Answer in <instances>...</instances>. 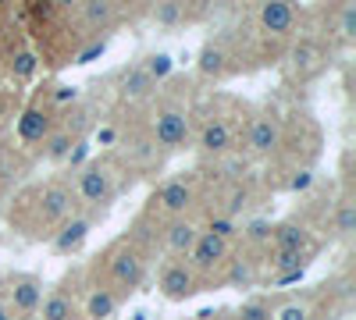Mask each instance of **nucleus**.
<instances>
[{"label": "nucleus", "mask_w": 356, "mask_h": 320, "mask_svg": "<svg viewBox=\"0 0 356 320\" xmlns=\"http://www.w3.org/2000/svg\"><path fill=\"white\" fill-rule=\"evenodd\" d=\"M72 192H75V199H82V207L104 214L118 196V174L107 160H89V164L79 167Z\"/></svg>", "instance_id": "obj_1"}, {"label": "nucleus", "mask_w": 356, "mask_h": 320, "mask_svg": "<svg viewBox=\"0 0 356 320\" xmlns=\"http://www.w3.org/2000/svg\"><path fill=\"white\" fill-rule=\"evenodd\" d=\"M104 267H107V278H111V288L118 296L122 292H136L146 278V253L132 242V239H122L114 242L104 256Z\"/></svg>", "instance_id": "obj_2"}, {"label": "nucleus", "mask_w": 356, "mask_h": 320, "mask_svg": "<svg viewBox=\"0 0 356 320\" xmlns=\"http://www.w3.org/2000/svg\"><path fill=\"white\" fill-rule=\"evenodd\" d=\"M150 139H154V146H161L164 153L182 150L186 139H189V110L182 103H161L154 110Z\"/></svg>", "instance_id": "obj_3"}, {"label": "nucleus", "mask_w": 356, "mask_h": 320, "mask_svg": "<svg viewBox=\"0 0 356 320\" xmlns=\"http://www.w3.org/2000/svg\"><path fill=\"white\" fill-rule=\"evenodd\" d=\"M193 203H196V178L193 174H175V178H168L150 196V210H157L161 217L175 221V217H186Z\"/></svg>", "instance_id": "obj_4"}, {"label": "nucleus", "mask_w": 356, "mask_h": 320, "mask_svg": "<svg viewBox=\"0 0 356 320\" xmlns=\"http://www.w3.org/2000/svg\"><path fill=\"white\" fill-rule=\"evenodd\" d=\"M157 288H161V296L168 303H186L189 296H196V288H200V278L193 274V267L186 264V260H164L161 271H157Z\"/></svg>", "instance_id": "obj_5"}, {"label": "nucleus", "mask_w": 356, "mask_h": 320, "mask_svg": "<svg viewBox=\"0 0 356 320\" xmlns=\"http://www.w3.org/2000/svg\"><path fill=\"white\" fill-rule=\"evenodd\" d=\"M282 135H285V125L275 110H260L257 118L250 121L246 128V150L253 157H271L278 146H282Z\"/></svg>", "instance_id": "obj_6"}, {"label": "nucleus", "mask_w": 356, "mask_h": 320, "mask_svg": "<svg viewBox=\"0 0 356 320\" xmlns=\"http://www.w3.org/2000/svg\"><path fill=\"white\" fill-rule=\"evenodd\" d=\"M228 253H232V242L211 235V231H200V239H196V246H193V253H189L186 264L193 267L196 278H200V274H214V271H221V267L228 264Z\"/></svg>", "instance_id": "obj_7"}, {"label": "nucleus", "mask_w": 356, "mask_h": 320, "mask_svg": "<svg viewBox=\"0 0 356 320\" xmlns=\"http://www.w3.org/2000/svg\"><path fill=\"white\" fill-rule=\"evenodd\" d=\"M75 192H72V185H65V182H47L43 189H40V217H43V224H65L72 214H75Z\"/></svg>", "instance_id": "obj_8"}, {"label": "nucleus", "mask_w": 356, "mask_h": 320, "mask_svg": "<svg viewBox=\"0 0 356 320\" xmlns=\"http://www.w3.org/2000/svg\"><path fill=\"white\" fill-rule=\"evenodd\" d=\"M8 310H11V317L18 313L22 320L25 317H33L36 310H40V303H43V281L40 278H33V274H15L11 281H8Z\"/></svg>", "instance_id": "obj_9"}, {"label": "nucleus", "mask_w": 356, "mask_h": 320, "mask_svg": "<svg viewBox=\"0 0 356 320\" xmlns=\"http://www.w3.org/2000/svg\"><path fill=\"white\" fill-rule=\"evenodd\" d=\"M257 22L271 36H292L296 33V8L285 4V0H271V4H260Z\"/></svg>", "instance_id": "obj_10"}, {"label": "nucleus", "mask_w": 356, "mask_h": 320, "mask_svg": "<svg viewBox=\"0 0 356 320\" xmlns=\"http://www.w3.org/2000/svg\"><path fill=\"white\" fill-rule=\"evenodd\" d=\"M235 146V128L228 125V118H207V125L200 128V150L225 157Z\"/></svg>", "instance_id": "obj_11"}, {"label": "nucleus", "mask_w": 356, "mask_h": 320, "mask_svg": "<svg viewBox=\"0 0 356 320\" xmlns=\"http://www.w3.org/2000/svg\"><path fill=\"white\" fill-rule=\"evenodd\" d=\"M196 239H200V228H196L189 217H175V221L164 224V246H168V253L178 256V260L193 253Z\"/></svg>", "instance_id": "obj_12"}, {"label": "nucleus", "mask_w": 356, "mask_h": 320, "mask_svg": "<svg viewBox=\"0 0 356 320\" xmlns=\"http://www.w3.org/2000/svg\"><path fill=\"white\" fill-rule=\"evenodd\" d=\"M89 228H93V217H68L61 224V231L54 235V253H61V256L79 253L82 242L89 239Z\"/></svg>", "instance_id": "obj_13"}, {"label": "nucleus", "mask_w": 356, "mask_h": 320, "mask_svg": "<svg viewBox=\"0 0 356 320\" xmlns=\"http://www.w3.org/2000/svg\"><path fill=\"white\" fill-rule=\"evenodd\" d=\"M271 239H275V249H296V253H310V249H314L310 231H307L300 221L271 224Z\"/></svg>", "instance_id": "obj_14"}, {"label": "nucleus", "mask_w": 356, "mask_h": 320, "mask_svg": "<svg viewBox=\"0 0 356 320\" xmlns=\"http://www.w3.org/2000/svg\"><path fill=\"white\" fill-rule=\"evenodd\" d=\"M157 90V82L150 78V71H146L143 65H129L125 71H122V100H129V103H139V100H146Z\"/></svg>", "instance_id": "obj_15"}, {"label": "nucleus", "mask_w": 356, "mask_h": 320, "mask_svg": "<svg viewBox=\"0 0 356 320\" xmlns=\"http://www.w3.org/2000/svg\"><path fill=\"white\" fill-rule=\"evenodd\" d=\"M118 306H122V296H118L114 288H107V285L89 288V296H86V317L89 320H111L118 313Z\"/></svg>", "instance_id": "obj_16"}, {"label": "nucleus", "mask_w": 356, "mask_h": 320, "mask_svg": "<svg viewBox=\"0 0 356 320\" xmlns=\"http://www.w3.org/2000/svg\"><path fill=\"white\" fill-rule=\"evenodd\" d=\"M196 68H200V75H225L228 71V50H225V43L221 40H211V43H203V50H200V57H196Z\"/></svg>", "instance_id": "obj_17"}, {"label": "nucleus", "mask_w": 356, "mask_h": 320, "mask_svg": "<svg viewBox=\"0 0 356 320\" xmlns=\"http://www.w3.org/2000/svg\"><path fill=\"white\" fill-rule=\"evenodd\" d=\"M36 313H43V320H72L75 317V299L65 292V288H54V292L43 296Z\"/></svg>", "instance_id": "obj_18"}, {"label": "nucleus", "mask_w": 356, "mask_h": 320, "mask_svg": "<svg viewBox=\"0 0 356 320\" xmlns=\"http://www.w3.org/2000/svg\"><path fill=\"white\" fill-rule=\"evenodd\" d=\"M75 132L68 128V125H61V128H54L47 139H43V146H47V160H54V164H61V160H68V153H72V146H75Z\"/></svg>", "instance_id": "obj_19"}, {"label": "nucleus", "mask_w": 356, "mask_h": 320, "mask_svg": "<svg viewBox=\"0 0 356 320\" xmlns=\"http://www.w3.org/2000/svg\"><path fill=\"white\" fill-rule=\"evenodd\" d=\"M267 267L285 274V271H296V267H310V253H296V249H271L267 253Z\"/></svg>", "instance_id": "obj_20"}, {"label": "nucleus", "mask_w": 356, "mask_h": 320, "mask_svg": "<svg viewBox=\"0 0 356 320\" xmlns=\"http://www.w3.org/2000/svg\"><path fill=\"white\" fill-rule=\"evenodd\" d=\"M18 135H22L25 142L47 139V135H50V118H47L43 110H29L25 118H22V125H18Z\"/></svg>", "instance_id": "obj_21"}, {"label": "nucleus", "mask_w": 356, "mask_h": 320, "mask_svg": "<svg viewBox=\"0 0 356 320\" xmlns=\"http://www.w3.org/2000/svg\"><path fill=\"white\" fill-rule=\"evenodd\" d=\"M292 61H296V68H300V71H314L321 65V43L300 40V43H296V50H292Z\"/></svg>", "instance_id": "obj_22"}, {"label": "nucleus", "mask_w": 356, "mask_h": 320, "mask_svg": "<svg viewBox=\"0 0 356 320\" xmlns=\"http://www.w3.org/2000/svg\"><path fill=\"white\" fill-rule=\"evenodd\" d=\"M114 18H118V8L114 4H86L82 8V22L89 28H107Z\"/></svg>", "instance_id": "obj_23"}, {"label": "nucleus", "mask_w": 356, "mask_h": 320, "mask_svg": "<svg viewBox=\"0 0 356 320\" xmlns=\"http://www.w3.org/2000/svg\"><path fill=\"white\" fill-rule=\"evenodd\" d=\"M335 231H339L342 239H349L353 231H356V203H349V199L339 203V210H335Z\"/></svg>", "instance_id": "obj_24"}, {"label": "nucleus", "mask_w": 356, "mask_h": 320, "mask_svg": "<svg viewBox=\"0 0 356 320\" xmlns=\"http://www.w3.org/2000/svg\"><path fill=\"white\" fill-rule=\"evenodd\" d=\"M235 320H275V310H271V303H264V299H250V303L239 306Z\"/></svg>", "instance_id": "obj_25"}, {"label": "nucleus", "mask_w": 356, "mask_h": 320, "mask_svg": "<svg viewBox=\"0 0 356 320\" xmlns=\"http://www.w3.org/2000/svg\"><path fill=\"white\" fill-rule=\"evenodd\" d=\"M207 231H211V235H218V239H225V242H232L235 235H239V224H235L232 217H225V214H211V221H207Z\"/></svg>", "instance_id": "obj_26"}, {"label": "nucleus", "mask_w": 356, "mask_h": 320, "mask_svg": "<svg viewBox=\"0 0 356 320\" xmlns=\"http://www.w3.org/2000/svg\"><path fill=\"white\" fill-rule=\"evenodd\" d=\"M154 22H157V25L186 22V8H182V4H175V0H168V4H157V8H154Z\"/></svg>", "instance_id": "obj_27"}, {"label": "nucleus", "mask_w": 356, "mask_h": 320, "mask_svg": "<svg viewBox=\"0 0 356 320\" xmlns=\"http://www.w3.org/2000/svg\"><path fill=\"white\" fill-rule=\"evenodd\" d=\"M275 320H314L310 303H282L275 310Z\"/></svg>", "instance_id": "obj_28"}, {"label": "nucleus", "mask_w": 356, "mask_h": 320, "mask_svg": "<svg viewBox=\"0 0 356 320\" xmlns=\"http://www.w3.org/2000/svg\"><path fill=\"white\" fill-rule=\"evenodd\" d=\"M143 68L150 71V78H154V82H161V78L171 71V57H168V53H154V57H150V61H146Z\"/></svg>", "instance_id": "obj_29"}, {"label": "nucleus", "mask_w": 356, "mask_h": 320, "mask_svg": "<svg viewBox=\"0 0 356 320\" xmlns=\"http://www.w3.org/2000/svg\"><path fill=\"white\" fill-rule=\"evenodd\" d=\"M232 271H228V281L232 285H250L253 281V267L246 264V260H228Z\"/></svg>", "instance_id": "obj_30"}, {"label": "nucleus", "mask_w": 356, "mask_h": 320, "mask_svg": "<svg viewBox=\"0 0 356 320\" xmlns=\"http://www.w3.org/2000/svg\"><path fill=\"white\" fill-rule=\"evenodd\" d=\"M271 239V221H250L246 224V242H264Z\"/></svg>", "instance_id": "obj_31"}, {"label": "nucleus", "mask_w": 356, "mask_h": 320, "mask_svg": "<svg viewBox=\"0 0 356 320\" xmlns=\"http://www.w3.org/2000/svg\"><path fill=\"white\" fill-rule=\"evenodd\" d=\"M339 33L349 40L356 33V8L353 4H342V18H339Z\"/></svg>", "instance_id": "obj_32"}, {"label": "nucleus", "mask_w": 356, "mask_h": 320, "mask_svg": "<svg viewBox=\"0 0 356 320\" xmlns=\"http://www.w3.org/2000/svg\"><path fill=\"white\" fill-rule=\"evenodd\" d=\"M310 185H314V171H310V167L296 171V174H292V182H289V189H292V192H307Z\"/></svg>", "instance_id": "obj_33"}, {"label": "nucleus", "mask_w": 356, "mask_h": 320, "mask_svg": "<svg viewBox=\"0 0 356 320\" xmlns=\"http://www.w3.org/2000/svg\"><path fill=\"white\" fill-rule=\"evenodd\" d=\"M104 50H107V43H104V40H100V43H89V47L79 53V61H75V65H89V61H93V57H100Z\"/></svg>", "instance_id": "obj_34"}, {"label": "nucleus", "mask_w": 356, "mask_h": 320, "mask_svg": "<svg viewBox=\"0 0 356 320\" xmlns=\"http://www.w3.org/2000/svg\"><path fill=\"white\" fill-rule=\"evenodd\" d=\"M303 274H307V267H296V271H285V274H278V278H275V285L282 288V285H292V281H303Z\"/></svg>", "instance_id": "obj_35"}, {"label": "nucleus", "mask_w": 356, "mask_h": 320, "mask_svg": "<svg viewBox=\"0 0 356 320\" xmlns=\"http://www.w3.org/2000/svg\"><path fill=\"white\" fill-rule=\"evenodd\" d=\"M33 68H36L33 53H22V57H18V75H22V78H29V75H33Z\"/></svg>", "instance_id": "obj_36"}, {"label": "nucleus", "mask_w": 356, "mask_h": 320, "mask_svg": "<svg viewBox=\"0 0 356 320\" xmlns=\"http://www.w3.org/2000/svg\"><path fill=\"white\" fill-rule=\"evenodd\" d=\"M97 139L104 142V146H114V139H118V135H114V128H100V135H97Z\"/></svg>", "instance_id": "obj_37"}, {"label": "nucleus", "mask_w": 356, "mask_h": 320, "mask_svg": "<svg viewBox=\"0 0 356 320\" xmlns=\"http://www.w3.org/2000/svg\"><path fill=\"white\" fill-rule=\"evenodd\" d=\"M75 85H61V93H57V100H75Z\"/></svg>", "instance_id": "obj_38"}, {"label": "nucleus", "mask_w": 356, "mask_h": 320, "mask_svg": "<svg viewBox=\"0 0 356 320\" xmlns=\"http://www.w3.org/2000/svg\"><path fill=\"white\" fill-rule=\"evenodd\" d=\"M0 320H15V317H11V310H8V303H4V299H0Z\"/></svg>", "instance_id": "obj_39"}, {"label": "nucleus", "mask_w": 356, "mask_h": 320, "mask_svg": "<svg viewBox=\"0 0 356 320\" xmlns=\"http://www.w3.org/2000/svg\"><path fill=\"white\" fill-rule=\"evenodd\" d=\"M0 157H4V142H0Z\"/></svg>", "instance_id": "obj_40"}]
</instances>
